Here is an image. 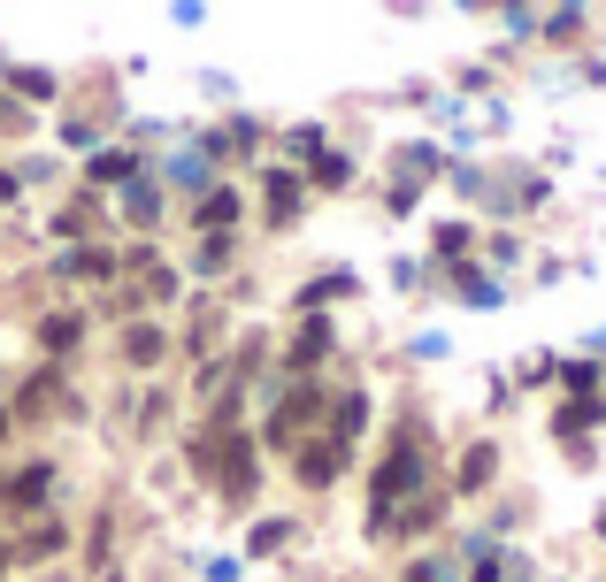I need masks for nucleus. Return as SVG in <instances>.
Returning <instances> with one entry per match:
<instances>
[{
	"instance_id": "f257e3e1",
	"label": "nucleus",
	"mask_w": 606,
	"mask_h": 582,
	"mask_svg": "<svg viewBox=\"0 0 606 582\" xmlns=\"http://www.w3.org/2000/svg\"><path fill=\"white\" fill-rule=\"evenodd\" d=\"M415 483H423V452H415V436H400V444H392V460H384V475H376V498H369V514H376V521H392L400 491H415Z\"/></svg>"
},
{
	"instance_id": "f03ea898",
	"label": "nucleus",
	"mask_w": 606,
	"mask_h": 582,
	"mask_svg": "<svg viewBox=\"0 0 606 582\" xmlns=\"http://www.w3.org/2000/svg\"><path fill=\"white\" fill-rule=\"evenodd\" d=\"M338 460H345L338 444H300V483H307V491H322V483H338Z\"/></svg>"
},
{
	"instance_id": "7ed1b4c3",
	"label": "nucleus",
	"mask_w": 606,
	"mask_h": 582,
	"mask_svg": "<svg viewBox=\"0 0 606 582\" xmlns=\"http://www.w3.org/2000/svg\"><path fill=\"white\" fill-rule=\"evenodd\" d=\"M54 399H62V376H54V368H39V376L23 384V399H15V414H54Z\"/></svg>"
},
{
	"instance_id": "20e7f679",
	"label": "nucleus",
	"mask_w": 606,
	"mask_h": 582,
	"mask_svg": "<svg viewBox=\"0 0 606 582\" xmlns=\"http://www.w3.org/2000/svg\"><path fill=\"white\" fill-rule=\"evenodd\" d=\"M46 483H54V467H46V460H31V467H23L0 498H8V506H39V498H46Z\"/></svg>"
},
{
	"instance_id": "39448f33",
	"label": "nucleus",
	"mask_w": 606,
	"mask_h": 582,
	"mask_svg": "<svg viewBox=\"0 0 606 582\" xmlns=\"http://www.w3.org/2000/svg\"><path fill=\"white\" fill-rule=\"evenodd\" d=\"M124 353H131V360H139V368H153V360H161V353H169V337H161V330H153V322H131V330H124Z\"/></svg>"
},
{
	"instance_id": "423d86ee",
	"label": "nucleus",
	"mask_w": 606,
	"mask_h": 582,
	"mask_svg": "<svg viewBox=\"0 0 606 582\" xmlns=\"http://www.w3.org/2000/svg\"><path fill=\"white\" fill-rule=\"evenodd\" d=\"M231 223H238V200L231 192H208L200 200V230H231Z\"/></svg>"
},
{
	"instance_id": "0eeeda50",
	"label": "nucleus",
	"mask_w": 606,
	"mask_h": 582,
	"mask_svg": "<svg viewBox=\"0 0 606 582\" xmlns=\"http://www.w3.org/2000/svg\"><path fill=\"white\" fill-rule=\"evenodd\" d=\"M39 337H46L54 353H70V345L85 337V322H77V314H46V322H39Z\"/></svg>"
},
{
	"instance_id": "6e6552de",
	"label": "nucleus",
	"mask_w": 606,
	"mask_h": 582,
	"mask_svg": "<svg viewBox=\"0 0 606 582\" xmlns=\"http://www.w3.org/2000/svg\"><path fill=\"white\" fill-rule=\"evenodd\" d=\"M315 407H322V399H315V391H293V399H285V414H277V436H293V430H307V414H315Z\"/></svg>"
},
{
	"instance_id": "1a4fd4ad",
	"label": "nucleus",
	"mask_w": 606,
	"mask_h": 582,
	"mask_svg": "<svg viewBox=\"0 0 606 582\" xmlns=\"http://www.w3.org/2000/svg\"><path fill=\"white\" fill-rule=\"evenodd\" d=\"M322 353H330V330H322V322H307L300 337H293V368H307V360H322Z\"/></svg>"
},
{
	"instance_id": "9d476101",
	"label": "nucleus",
	"mask_w": 606,
	"mask_h": 582,
	"mask_svg": "<svg viewBox=\"0 0 606 582\" xmlns=\"http://www.w3.org/2000/svg\"><path fill=\"white\" fill-rule=\"evenodd\" d=\"M491 483V444H476L468 460H460V491H483Z\"/></svg>"
},
{
	"instance_id": "9b49d317",
	"label": "nucleus",
	"mask_w": 606,
	"mask_h": 582,
	"mask_svg": "<svg viewBox=\"0 0 606 582\" xmlns=\"http://www.w3.org/2000/svg\"><path fill=\"white\" fill-rule=\"evenodd\" d=\"M93 176H108V184H124V176H139V161H131V153H93Z\"/></svg>"
},
{
	"instance_id": "f8f14e48",
	"label": "nucleus",
	"mask_w": 606,
	"mask_h": 582,
	"mask_svg": "<svg viewBox=\"0 0 606 582\" xmlns=\"http://www.w3.org/2000/svg\"><path fill=\"white\" fill-rule=\"evenodd\" d=\"M269 207H277V223H293V207H300V192H293V176H269Z\"/></svg>"
},
{
	"instance_id": "ddd939ff",
	"label": "nucleus",
	"mask_w": 606,
	"mask_h": 582,
	"mask_svg": "<svg viewBox=\"0 0 606 582\" xmlns=\"http://www.w3.org/2000/svg\"><path fill=\"white\" fill-rule=\"evenodd\" d=\"M62 269H70V277H108V254H70Z\"/></svg>"
},
{
	"instance_id": "4468645a",
	"label": "nucleus",
	"mask_w": 606,
	"mask_h": 582,
	"mask_svg": "<svg viewBox=\"0 0 606 582\" xmlns=\"http://www.w3.org/2000/svg\"><path fill=\"white\" fill-rule=\"evenodd\" d=\"M54 545H62V529H31V537H23V560H46Z\"/></svg>"
},
{
	"instance_id": "2eb2a0df",
	"label": "nucleus",
	"mask_w": 606,
	"mask_h": 582,
	"mask_svg": "<svg viewBox=\"0 0 606 582\" xmlns=\"http://www.w3.org/2000/svg\"><path fill=\"white\" fill-rule=\"evenodd\" d=\"M407 582H438V575H430V568H415V575H407Z\"/></svg>"
},
{
	"instance_id": "dca6fc26",
	"label": "nucleus",
	"mask_w": 606,
	"mask_h": 582,
	"mask_svg": "<svg viewBox=\"0 0 606 582\" xmlns=\"http://www.w3.org/2000/svg\"><path fill=\"white\" fill-rule=\"evenodd\" d=\"M0 436H8V407H0Z\"/></svg>"
},
{
	"instance_id": "f3484780",
	"label": "nucleus",
	"mask_w": 606,
	"mask_h": 582,
	"mask_svg": "<svg viewBox=\"0 0 606 582\" xmlns=\"http://www.w3.org/2000/svg\"><path fill=\"white\" fill-rule=\"evenodd\" d=\"M476 582H499V575H491V568H483V575H476Z\"/></svg>"
},
{
	"instance_id": "a211bd4d",
	"label": "nucleus",
	"mask_w": 606,
	"mask_h": 582,
	"mask_svg": "<svg viewBox=\"0 0 606 582\" xmlns=\"http://www.w3.org/2000/svg\"><path fill=\"white\" fill-rule=\"evenodd\" d=\"M0 575H8V552H0Z\"/></svg>"
}]
</instances>
